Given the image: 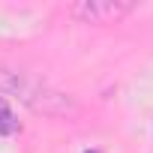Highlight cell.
Listing matches in <instances>:
<instances>
[{"label":"cell","mask_w":153,"mask_h":153,"mask_svg":"<svg viewBox=\"0 0 153 153\" xmlns=\"http://www.w3.org/2000/svg\"><path fill=\"white\" fill-rule=\"evenodd\" d=\"M0 90L3 93H12L18 102H24L30 111L36 114H48V117H57V114H69L75 111V99L51 84H45L42 78H33V75H24V72H15V69H0Z\"/></svg>","instance_id":"6da1fadb"},{"label":"cell","mask_w":153,"mask_h":153,"mask_svg":"<svg viewBox=\"0 0 153 153\" xmlns=\"http://www.w3.org/2000/svg\"><path fill=\"white\" fill-rule=\"evenodd\" d=\"M135 9V3L126 0H78L69 6V15L84 24H117Z\"/></svg>","instance_id":"7a4b0ae2"},{"label":"cell","mask_w":153,"mask_h":153,"mask_svg":"<svg viewBox=\"0 0 153 153\" xmlns=\"http://www.w3.org/2000/svg\"><path fill=\"white\" fill-rule=\"evenodd\" d=\"M21 129V123H18V117L12 114V108L0 99V135H15Z\"/></svg>","instance_id":"3957f363"},{"label":"cell","mask_w":153,"mask_h":153,"mask_svg":"<svg viewBox=\"0 0 153 153\" xmlns=\"http://www.w3.org/2000/svg\"><path fill=\"white\" fill-rule=\"evenodd\" d=\"M84 153H96V150H84Z\"/></svg>","instance_id":"277c9868"}]
</instances>
